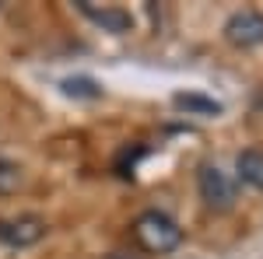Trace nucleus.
Wrapping results in <instances>:
<instances>
[{
  "mask_svg": "<svg viewBox=\"0 0 263 259\" xmlns=\"http://www.w3.org/2000/svg\"><path fill=\"white\" fill-rule=\"evenodd\" d=\"M134 238H137V245L144 252L165 256V252L182 245V228L162 210H144L141 217L134 221Z\"/></svg>",
  "mask_w": 263,
  "mask_h": 259,
  "instance_id": "obj_1",
  "label": "nucleus"
},
{
  "mask_svg": "<svg viewBox=\"0 0 263 259\" xmlns=\"http://www.w3.org/2000/svg\"><path fill=\"white\" fill-rule=\"evenodd\" d=\"M197 189H200V200L211 210H232L235 207V182L228 179L218 165H200Z\"/></svg>",
  "mask_w": 263,
  "mask_h": 259,
  "instance_id": "obj_2",
  "label": "nucleus"
},
{
  "mask_svg": "<svg viewBox=\"0 0 263 259\" xmlns=\"http://www.w3.org/2000/svg\"><path fill=\"white\" fill-rule=\"evenodd\" d=\"M49 224L39 214H18V217H0V245L11 249H28L35 242L46 238Z\"/></svg>",
  "mask_w": 263,
  "mask_h": 259,
  "instance_id": "obj_3",
  "label": "nucleus"
},
{
  "mask_svg": "<svg viewBox=\"0 0 263 259\" xmlns=\"http://www.w3.org/2000/svg\"><path fill=\"white\" fill-rule=\"evenodd\" d=\"M224 39L232 42L235 49H253L263 42V14L246 7V11H235L232 18L224 21Z\"/></svg>",
  "mask_w": 263,
  "mask_h": 259,
  "instance_id": "obj_4",
  "label": "nucleus"
},
{
  "mask_svg": "<svg viewBox=\"0 0 263 259\" xmlns=\"http://www.w3.org/2000/svg\"><path fill=\"white\" fill-rule=\"evenodd\" d=\"M78 11H81L88 21L102 25L105 32H112V35H123V32L134 28L130 11H120V7H95V4H88V0H78Z\"/></svg>",
  "mask_w": 263,
  "mask_h": 259,
  "instance_id": "obj_5",
  "label": "nucleus"
},
{
  "mask_svg": "<svg viewBox=\"0 0 263 259\" xmlns=\"http://www.w3.org/2000/svg\"><path fill=\"white\" fill-rule=\"evenodd\" d=\"M235 172H239V179H242L246 186L263 189V151H256V147L242 151V154L235 158Z\"/></svg>",
  "mask_w": 263,
  "mask_h": 259,
  "instance_id": "obj_6",
  "label": "nucleus"
},
{
  "mask_svg": "<svg viewBox=\"0 0 263 259\" xmlns=\"http://www.w3.org/2000/svg\"><path fill=\"white\" fill-rule=\"evenodd\" d=\"M176 105L186 109V112H200V116H218L221 105L214 98H200V95H176Z\"/></svg>",
  "mask_w": 263,
  "mask_h": 259,
  "instance_id": "obj_7",
  "label": "nucleus"
},
{
  "mask_svg": "<svg viewBox=\"0 0 263 259\" xmlns=\"http://www.w3.org/2000/svg\"><path fill=\"white\" fill-rule=\"evenodd\" d=\"M63 91H67V95H81V98H99V95H102V88L95 84V81H88V77L63 81Z\"/></svg>",
  "mask_w": 263,
  "mask_h": 259,
  "instance_id": "obj_8",
  "label": "nucleus"
},
{
  "mask_svg": "<svg viewBox=\"0 0 263 259\" xmlns=\"http://www.w3.org/2000/svg\"><path fill=\"white\" fill-rule=\"evenodd\" d=\"M18 182H21V168L14 161H0V196L4 193H14Z\"/></svg>",
  "mask_w": 263,
  "mask_h": 259,
  "instance_id": "obj_9",
  "label": "nucleus"
},
{
  "mask_svg": "<svg viewBox=\"0 0 263 259\" xmlns=\"http://www.w3.org/2000/svg\"><path fill=\"white\" fill-rule=\"evenodd\" d=\"M105 259H130V256H105Z\"/></svg>",
  "mask_w": 263,
  "mask_h": 259,
  "instance_id": "obj_10",
  "label": "nucleus"
}]
</instances>
